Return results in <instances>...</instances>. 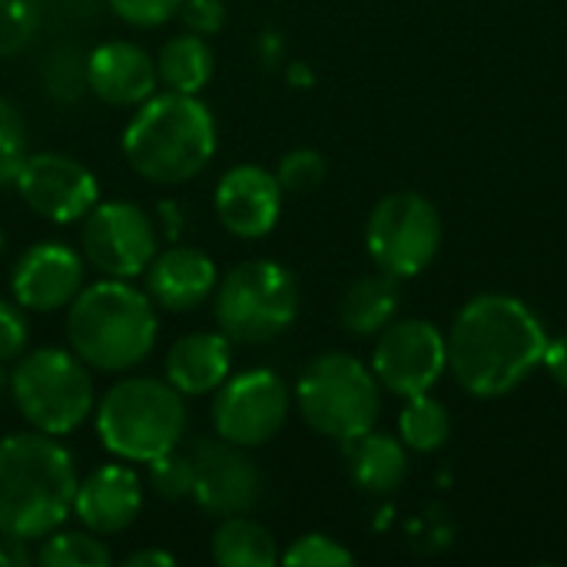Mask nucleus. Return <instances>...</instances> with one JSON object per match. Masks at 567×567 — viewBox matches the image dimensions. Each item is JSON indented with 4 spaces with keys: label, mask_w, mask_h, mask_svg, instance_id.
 Here are the masks:
<instances>
[{
    "label": "nucleus",
    "mask_w": 567,
    "mask_h": 567,
    "mask_svg": "<svg viewBox=\"0 0 567 567\" xmlns=\"http://www.w3.org/2000/svg\"><path fill=\"white\" fill-rule=\"evenodd\" d=\"M27 209L40 219L70 226L80 223L100 203L96 176L66 153H30L13 179Z\"/></svg>",
    "instance_id": "ddd939ff"
},
{
    "label": "nucleus",
    "mask_w": 567,
    "mask_h": 567,
    "mask_svg": "<svg viewBox=\"0 0 567 567\" xmlns=\"http://www.w3.org/2000/svg\"><path fill=\"white\" fill-rule=\"evenodd\" d=\"M176 558L159 551V548H146V551H133L123 558V567H173Z\"/></svg>",
    "instance_id": "4c0bfd02"
},
{
    "label": "nucleus",
    "mask_w": 567,
    "mask_h": 567,
    "mask_svg": "<svg viewBox=\"0 0 567 567\" xmlns=\"http://www.w3.org/2000/svg\"><path fill=\"white\" fill-rule=\"evenodd\" d=\"M159 336L156 302L126 279L83 286L66 306L70 349L100 372H130L150 359Z\"/></svg>",
    "instance_id": "7ed1b4c3"
},
{
    "label": "nucleus",
    "mask_w": 567,
    "mask_h": 567,
    "mask_svg": "<svg viewBox=\"0 0 567 567\" xmlns=\"http://www.w3.org/2000/svg\"><path fill=\"white\" fill-rule=\"evenodd\" d=\"M346 458H349L352 482L369 495H392L395 488H402L409 475L405 442L375 429L346 442Z\"/></svg>",
    "instance_id": "412c9836"
},
{
    "label": "nucleus",
    "mask_w": 567,
    "mask_h": 567,
    "mask_svg": "<svg viewBox=\"0 0 567 567\" xmlns=\"http://www.w3.org/2000/svg\"><path fill=\"white\" fill-rule=\"evenodd\" d=\"M216 73V53L213 47L206 43V37L199 33H179V37H169L163 47H159V56H156V76L166 90L173 93H189L196 96Z\"/></svg>",
    "instance_id": "5701e85b"
},
{
    "label": "nucleus",
    "mask_w": 567,
    "mask_h": 567,
    "mask_svg": "<svg viewBox=\"0 0 567 567\" xmlns=\"http://www.w3.org/2000/svg\"><path fill=\"white\" fill-rule=\"evenodd\" d=\"M296 409L312 432L346 445L375 429L382 409L379 379L355 355L326 352L299 375Z\"/></svg>",
    "instance_id": "423d86ee"
},
{
    "label": "nucleus",
    "mask_w": 567,
    "mask_h": 567,
    "mask_svg": "<svg viewBox=\"0 0 567 567\" xmlns=\"http://www.w3.org/2000/svg\"><path fill=\"white\" fill-rule=\"evenodd\" d=\"M193 498L216 518L249 515L262 495V475L256 462L223 439H203L193 449Z\"/></svg>",
    "instance_id": "4468645a"
},
{
    "label": "nucleus",
    "mask_w": 567,
    "mask_h": 567,
    "mask_svg": "<svg viewBox=\"0 0 567 567\" xmlns=\"http://www.w3.org/2000/svg\"><path fill=\"white\" fill-rule=\"evenodd\" d=\"M399 432H402L405 449H412V452H435L452 435V415H449V409L439 399L422 392V395H412L405 402V409L399 415Z\"/></svg>",
    "instance_id": "393cba45"
},
{
    "label": "nucleus",
    "mask_w": 567,
    "mask_h": 567,
    "mask_svg": "<svg viewBox=\"0 0 567 567\" xmlns=\"http://www.w3.org/2000/svg\"><path fill=\"white\" fill-rule=\"evenodd\" d=\"M3 243H7V239H3V233H0V252H3Z\"/></svg>",
    "instance_id": "ea45409f"
},
{
    "label": "nucleus",
    "mask_w": 567,
    "mask_h": 567,
    "mask_svg": "<svg viewBox=\"0 0 567 567\" xmlns=\"http://www.w3.org/2000/svg\"><path fill=\"white\" fill-rule=\"evenodd\" d=\"M449 369V339L425 319L389 322L379 332L372 372L389 392L412 399L432 392V385Z\"/></svg>",
    "instance_id": "f8f14e48"
},
{
    "label": "nucleus",
    "mask_w": 567,
    "mask_h": 567,
    "mask_svg": "<svg viewBox=\"0 0 567 567\" xmlns=\"http://www.w3.org/2000/svg\"><path fill=\"white\" fill-rule=\"evenodd\" d=\"M10 395L30 429L47 435L76 432L96 405L90 365L70 349H37L17 359Z\"/></svg>",
    "instance_id": "6e6552de"
},
{
    "label": "nucleus",
    "mask_w": 567,
    "mask_h": 567,
    "mask_svg": "<svg viewBox=\"0 0 567 567\" xmlns=\"http://www.w3.org/2000/svg\"><path fill=\"white\" fill-rule=\"evenodd\" d=\"M176 17L189 33L213 37L226 27V3L223 0H179Z\"/></svg>",
    "instance_id": "f704fd0d"
},
{
    "label": "nucleus",
    "mask_w": 567,
    "mask_h": 567,
    "mask_svg": "<svg viewBox=\"0 0 567 567\" xmlns=\"http://www.w3.org/2000/svg\"><path fill=\"white\" fill-rule=\"evenodd\" d=\"M156 60L130 43L110 40L86 56V90L110 106H140L156 93Z\"/></svg>",
    "instance_id": "a211bd4d"
},
{
    "label": "nucleus",
    "mask_w": 567,
    "mask_h": 567,
    "mask_svg": "<svg viewBox=\"0 0 567 567\" xmlns=\"http://www.w3.org/2000/svg\"><path fill=\"white\" fill-rule=\"evenodd\" d=\"M146 296L166 312H193L199 309L219 282L216 262L193 246H169L153 256L143 272Z\"/></svg>",
    "instance_id": "6ab92c4d"
},
{
    "label": "nucleus",
    "mask_w": 567,
    "mask_h": 567,
    "mask_svg": "<svg viewBox=\"0 0 567 567\" xmlns=\"http://www.w3.org/2000/svg\"><path fill=\"white\" fill-rule=\"evenodd\" d=\"M399 312V279L389 272L355 279L339 306V319L352 336H379Z\"/></svg>",
    "instance_id": "4be33fe9"
},
{
    "label": "nucleus",
    "mask_w": 567,
    "mask_h": 567,
    "mask_svg": "<svg viewBox=\"0 0 567 567\" xmlns=\"http://www.w3.org/2000/svg\"><path fill=\"white\" fill-rule=\"evenodd\" d=\"M140 505H143L140 475L130 465H103L76 485L73 515L86 532L103 538V535L126 532L136 522Z\"/></svg>",
    "instance_id": "f3484780"
},
{
    "label": "nucleus",
    "mask_w": 567,
    "mask_h": 567,
    "mask_svg": "<svg viewBox=\"0 0 567 567\" xmlns=\"http://www.w3.org/2000/svg\"><path fill=\"white\" fill-rule=\"evenodd\" d=\"M40 0H0V60L20 53L40 30Z\"/></svg>",
    "instance_id": "bb28decb"
},
{
    "label": "nucleus",
    "mask_w": 567,
    "mask_h": 567,
    "mask_svg": "<svg viewBox=\"0 0 567 567\" xmlns=\"http://www.w3.org/2000/svg\"><path fill=\"white\" fill-rule=\"evenodd\" d=\"M33 561L30 548L17 535H0V567H27Z\"/></svg>",
    "instance_id": "c9c22d12"
},
{
    "label": "nucleus",
    "mask_w": 567,
    "mask_h": 567,
    "mask_svg": "<svg viewBox=\"0 0 567 567\" xmlns=\"http://www.w3.org/2000/svg\"><path fill=\"white\" fill-rule=\"evenodd\" d=\"M365 246L382 272L395 279L419 276L439 256L442 216L419 193H392L369 213Z\"/></svg>",
    "instance_id": "1a4fd4ad"
},
{
    "label": "nucleus",
    "mask_w": 567,
    "mask_h": 567,
    "mask_svg": "<svg viewBox=\"0 0 567 567\" xmlns=\"http://www.w3.org/2000/svg\"><path fill=\"white\" fill-rule=\"evenodd\" d=\"M37 561L43 567H106L113 561L106 542H100V535L93 532H50L47 538H40V551Z\"/></svg>",
    "instance_id": "a878e982"
},
{
    "label": "nucleus",
    "mask_w": 567,
    "mask_h": 567,
    "mask_svg": "<svg viewBox=\"0 0 567 567\" xmlns=\"http://www.w3.org/2000/svg\"><path fill=\"white\" fill-rule=\"evenodd\" d=\"M216 326L229 342L262 346L282 336L299 316L296 276L272 259H249L216 282Z\"/></svg>",
    "instance_id": "0eeeda50"
},
{
    "label": "nucleus",
    "mask_w": 567,
    "mask_h": 567,
    "mask_svg": "<svg viewBox=\"0 0 567 567\" xmlns=\"http://www.w3.org/2000/svg\"><path fill=\"white\" fill-rule=\"evenodd\" d=\"M86 282V266L76 249L66 243H37L30 246L10 272L13 299L30 312L66 309Z\"/></svg>",
    "instance_id": "2eb2a0df"
},
{
    "label": "nucleus",
    "mask_w": 567,
    "mask_h": 567,
    "mask_svg": "<svg viewBox=\"0 0 567 567\" xmlns=\"http://www.w3.org/2000/svg\"><path fill=\"white\" fill-rule=\"evenodd\" d=\"M276 179L282 193H312L326 179V159L316 150H292L279 159Z\"/></svg>",
    "instance_id": "7c9ffc66"
},
{
    "label": "nucleus",
    "mask_w": 567,
    "mask_h": 567,
    "mask_svg": "<svg viewBox=\"0 0 567 567\" xmlns=\"http://www.w3.org/2000/svg\"><path fill=\"white\" fill-rule=\"evenodd\" d=\"M73 455L47 432L0 439V535L40 542L73 515Z\"/></svg>",
    "instance_id": "f03ea898"
},
{
    "label": "nucleus",
    "mask_w": 567,
    "mask_h": 567,
    "mask_svg": "<svg viewBox=\"0 0 567 567\" xmlns=\"http://www.w3.org/2000/svg\"><path fill=\"white\" fill-rule=\"evenodd\" d=\"M156 226L153 219L123 199L96 203L80 226V249L83 259L103 272L106 279H133L143 276L153 262L156 249Z\"/></svg>",
    "instance_id": "9b49d317"
},
{
    "label": "nucleus",
    "mask_w": 567,
    "mask_h": 567,
    "mask_svg": "<svg viewBox=\"0 0 567 567\" xmlns=\"http://www.w3.org/2000/svg\"><path fill=\"white\" fill-rule=\"evenodd\" d=\"M233 369V342L223 332H189L166 355V382L186 399L216 392Z\"/></svg>",
    "instance_id": "aec40b11"
},
{
    "label": "nucleus",
    "mask_w": 567,
    "mask_h": 567,
    "mask_svg": "<svg viewBox=\"0 0 567 567\" xmlns=\"http://www.w3.org/2000/svg\"><path fill=\"white\" fill-rule=\"evenodd\" d=\"M30 342V322L20 302L0 299V362H13L27 352Z\"/></svg>",
    "instance_id": "473e14b6"
},
{
    "label": "nucleus",
    "mask_w": 567,
    "mask_h": 567,
    "mask_svg": "<svg viewBox=\"0 0 567 567\" xmlns=\"http://www.w3.org/2000/svg\"><path fill=\"white\" fill-rule=\"evenodd\" d=\"M27 143H30V133H27L20 110L7 96H0V186L17 179L23 159L30 156Z\"/></svg>",
    "instance_id": "cd10ccee"
},
{
    "label": "nucleus",
    "mask_w": 567,
    "mask_h": 567,
    "mask_svg": "<svg viewBox=\"0 0 567 567\" xmlns=\"http://www.w3.org/2000/svg\"><path fill=\"white\" fill-rule=\"evenodd\" d=\"M3 382H7V375H3V362H0V392H3Z\"/></svg>",
    "instance_id": "58836bf2"
},
{
    "label": "nucleus",
    "mask_w": 567,
    "mask_h": 567,
    "mask_svg": "<svg viewBox=\"0 0 567 567\" xmlns=\"http://www.w3.org/2000/svg\"><path fill=\"white\" fill-rule=\"evenodd\" d=\"M279 561L289 567H346L352 565V555L329 535H302Z\"/></svg>",
    "instance_id": "2f4dec72"
},
{
    "label": "nucleus",
    "mask_w": 567,
    "mask_h": 567,
    "mask_svg": "<svg viewBox=\"0 0 567 567\" xmlns=\"http://www.w3.org/2000/svg\"><path fill=\"white\" fill-rule=\"evenodd\" d=\"M123 153L150 183H186L216 156V120L209 106L189 93H153L123 130Z\"/></svg>",
    "instance_id": "20e7f679"
},
{
    "label": "nucleus",
    "mask_w": 567,
    "mask_h": 567,
    "mask_svg": "<svg viewBox=\"0 0 567 567\" xmlns=\"http://www.w3.org/2000/svg\"><path fill=\"white\" fill-rule=\"evenodd\" d=\"M43 86L53 100L73 103L86 90V60H80L73 50H53L43 63Z\"/></svg>",
    "instance_id": "c85d7f7f"
},
{
    "label": "nucleus",
    "mask_w": 567,
    "mask_h": 567,
    "mask_svg": "<svg viewBox=\"0 0 567 567\" xmlns=\"http://www.w3.org/2000/svg\"><path fill=\"white\" fill-rule=\"evenodd\" d=\"M548 342L542 319L522 299L485 292L455 316L449 332V369L465 392L498 399L545 365Z\"/></svg>",
    "instance_id": "f257e3e1"
},
{
    "label": "nucleus",
    "mask_w": 567,
    "mask_h": 567,
    "mask_svg": "<svg viewBox=\"0 0 567 567\" xmlns=\"http://www.w3.org/2000/svg\"><path fill=\"white\" fill-rule=\"evenodd\" d=\"M289 389L269 369L229 375L213 399V429L223 442L256 449L272 442L289 419Z\"/></svg>",
    "instance_id": "9d476101"
},
{
    "label": "nucleus",
    "mask_w": 567,
    "mask_h": 567,
    "mask_svg": "<svg viewBox=\"0 0 567 567\" xmlns=\"http://www.w3.org/2000/svg\"><path fill=\"white\" fill-rule=\"evenodd\" d=\"M216 216L226 233L239 239H262L276 229L282 213V186L276 173L243 163L223 173L216 186Z\"/></svg>",
    "instance_id": "dca6fc26"
},
{
    "label": "nucleus",
    "mask_w": 567,
    "mask_h": 567,
    "mask_svg": "<svg viewBox=\"0 0 567 567\" xmlns=\"http://www.w3.org/2000/svg\"><path fill=\"white\" fill-rule=\"evenodd\" d=\"M545 365L551 372V379L567 392V336H558L555 342H548V352H545Z\"/></svg>",
    "instance_id": "e433bc0d"
},
{
    "label": "nucleus",
    "mask_w": 567,
    "mask_h": 567,
    "mask_svg": "<svg viewBox=\"0 0 567 567\" xmlns=\"http://www.w3.org/2000/svg\"><path fill=\"white\" fill-rule=\"evenodd\" d=\"M213 561L219 567H272L279 561V551L259 522L229 515L213 532Z\"/></svg>",
    "instance_id": "b1692460"
},
{
    "label": "nucleus",
    "mask_w": 567,
    "mask_h": 567,
    "mask_svg": "<svg viewBox=\"0 0 567 567\" xmlns=\"http://www.w3.org/2000/svg\"><path fill=\"white\" fill-rule=\"evenodd\" d=\"M189 415L183 395L159 379H123L96 405V435L123 462H153L173 452L186 435Z\"/></svg>",
    "instance_id": "39448f33"
},
{
    "label": "nucleus",
    "mask_w": 567,
    "mask_h": 567,
    "mask_svg": "<svg viewBox=\"0 0 567 567\" xmlns=\"http://www.w3.org/2000/svg\"><path fill=\"white\" fill-rule=\"evenodd\" d=\"M150 488L163 502H179L193 495V458L166 452L150 462Z\"/></svg>",
    "instance_id": "c756f323"
},
{
    "label": "nucleus",
    "mask_w": 567,
    "mask_h": 567,
    "mask_svg": "<svg viewBox=\"0 0 567 567\" xmlns=\"http://www.w3.org/2000/svg\"><path fill=\"white\" fill-rule=\"evenodd\" d=\"M106 7L123 20V23H133V27H159L166 23L169 17H176L179 10V0H106Z\"/></svg>",
    "instance_id": "72a5a7b5"
}]
</instances>
